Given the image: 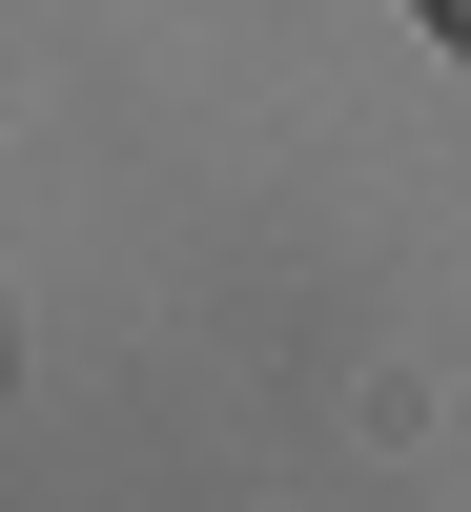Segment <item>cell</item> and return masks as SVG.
<instances>
[{"label":"cell","mask_w":471,"mask_h":512,"mask_svg":"<svg viewBox=\"0 0 471 512\" xmlns=\"http://www.w3.org/2000/svg\"><path fill=\"white\" fill-rule=\"evenodd\" d=\"M410 21H431V41H451V62H471V0H410Z\"/></svg>","instance_id":"obj_1"}]
</instances>
